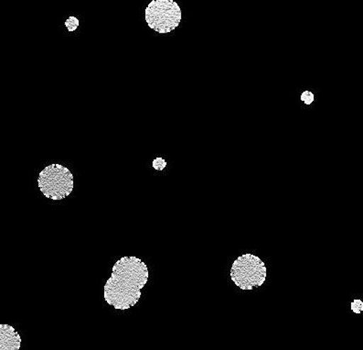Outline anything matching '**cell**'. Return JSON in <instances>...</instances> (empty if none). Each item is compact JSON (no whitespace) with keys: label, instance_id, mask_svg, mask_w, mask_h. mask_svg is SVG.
Returning <instances> with one entry per match:
<instances>
[{"label":"cell","instance_id":"3","mask_svg":"<svg viewBox=\"0 0 363 350\" xmlns=\"http://www.w3.org/2000/svg\"><path fill=\"white\" fill-rule=\"evenodd\" d=\"M38 186L47 198L53 201L62 200L74 190V175L67 167L49 165L40 173Z\"/></svg>","mask_w":363,"mask_h":350},{"label":"cell","instance_id":"7","mask_svg":"<svg viewBox=\"0 0 363 350\" xmlns=\"http://www.w3.org/2000/svg\"><path fill=\"white\" fill-rule=\"evenodd\" d=\"M168 165V162L163 158L157 157L153 160L152 167L156 171H163Z\"/></svg>","mask_w":363,"mask_h":350},{"label":"cell","instance_id":"1","mask_svg":"<svg viewBox=\"0 0 363 350\" xmlns=\"http://www.w3.org/2000/svg\"><path fill=\"white\" fill-rule=\"evenodd\" d=\"M104 288L107 304L118 310L135 307L150 276L147 264L137 257L125 256L116 261Z\"/></svg>","mask_w":363,"mask_h":350},{"label":"cell","instance_id":"8","mask_svg":"<svg viewBox=\"0 0 363 350\" xmlns=\"http://www.w3.org/2000/svg\"><path fill=\"white\" fill-rule=\"evenodd\" d=\"M350 309H352L353 313L361 315L363 311V302L359 299H355V300L350 302Z\"/></svg>","mask_w":363,"mask_h":350},{"label":"cell","instance_id":"4","mask_svg":"<svg viewBox=\"0 0 363 350\" xmlns=\"http://www.w3.org/2000/svg\"><path fill=\"white\" fill-rule=\"evenodd\" d=\"M148 27L157 33H172L182 21V11L174 0H153L145 11Z\"/></svg>","mask_w":363,"mask_h":350},{"label":"cell","instance_id":"6","mask_svg":"<svg viewBox=\"0 0 363 350\" xmlns=\"http://www.w3.org/2000/svg\"><path fill=\"white\" fill-rule=\"evenodd\" d=\"M301 100L305 105H312L315 101V94L311 91L306 90L301 94Z\"/></svg>","mask_w":363,"mask_h":350},{"label":"cell","instance_id":"5","mask_svg":"<svg viewBox=\"0 0 363 350\" xmlns=\"http://www.w3.org/2000/svg\"><path fill=\"white\" fill-rule=\"evenodd\" d=\"M21 337L13 327L0 324V350H20Z\"/></svg>","mask_w":363,"mask_h":350},{"label":"cell","instance_id":"10","mask_svg":"<svg viewBox=\"0 0 363 350\" xmlns=\"http://www.w3.org/2000/svg\"><path fill=\"white\" fill-rule=\"evenodd\" d=\"M77 28H78L77 26L72 27V28H71V29H69L68 31H70V33H71V31H75L77 30Z\"/></svg>","mask_w":363,"mask_h":350},{"label":"cell","instance_id":"2","mask_svg":"<svg viewBox=\"0 0 363 350\" xmlns=\"http://www.w3.org/2000/svg\"><path fill=\"white\" fill-rule=\"evenodd\" d=\"M230 279L244 291H252L264 285L267 269L263 260L254 254H244L233 261L230 268Z\"/></svg>","mask_w":363,"mask_h":350},{"label":"cell","instance_id":"9","mask_svg":"<svg viewBox=\"0 0 363 350\" xmlns=\"http://www.w3.org/2000/svg\"><path fill=\"white\" fill-rule=\"evenodd\" d=\"M74 26H80V21H79L77 18L74 17V16H70V17L65 21V27L69 30Z\"/></svg>","mask_w":363,"mask_h":350}]
</instances>
